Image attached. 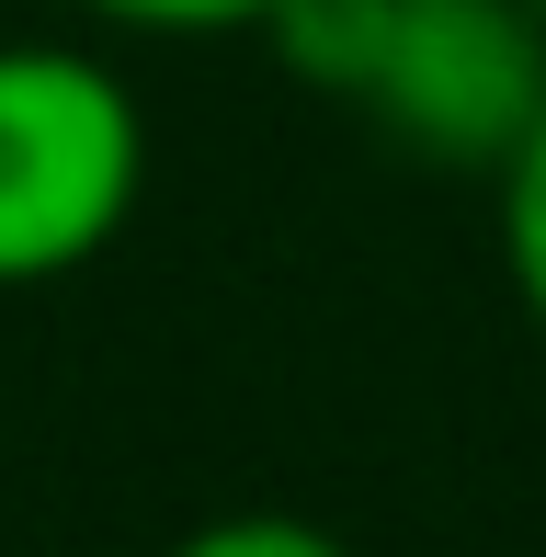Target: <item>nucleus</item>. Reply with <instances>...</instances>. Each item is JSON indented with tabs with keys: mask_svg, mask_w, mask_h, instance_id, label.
I'll return each instance as SVG.
<instances>
[{
	"mask_svg": "<svg viewBox=\"0 0 546 557\" xmlns=\"http://www.w3.org/2000/svg\"><path fill=\"white\" fill-rule=\"evenodd\" d=\"M524 12H535V23H546V0H524Z\"/></svg>",
	"mask_w": 546,
	"mask_h": 557,
	"instance_id": "obj_7",
	"label": "nucleus"
},
{
	"mask_svg": "<svg viewBox=\"0 0 546 557\" xmlns=\"http://www.w3.org/2000/svg\"><path fill=\"white\" fill-rule=\"evenodd\" d=\"M489 239H501V285H512V308L546 331V114H535V137L512 148L501 171H489Z\"/></svg>",
	"mask_w": 546,
	"mask_h": 557,
	"instance_id": "obj_4",
	"label": "nucleus"
},
{
	"mask_svg": "<svg viewBox=\"0 0 546 557\" xmlns=\"http://www.w3.org/2000/svg\"><path fill=\"white\" fill-rule=\"evenodd\" d=\"M148 194V114L91 46H0V296L91 273Z\"/></svg>",
	"mask_w": 546,
	"mask_h": 557,
	"instance_id": "obj_1",
	"label": "nucleus"
},
{
	"mask_svg": "<svg viewBox=\"0 0 546 557\" xmlns=\"http://www.w3.org/2000/svg\"><path fill=\"white\" fill-rule=\"evenodd\" d=\"M114 35H262L285 0H80Z\"/></svg>",
	"mask_w": 546,
	"mask_h": 557,
	"instance_id": "obj_6",
	"label": "nucleus"
},
{
	"mask_svg": "<svg viewBox=\"0 0 546 557\" xmlns=\"http://www.w3.org/2000/svg\"><path fill=\"white\" fill-rule=\"evenodd\" d=\"M353 103L433 171H501L546 114V23L524 0H387Z\"/></svg>",
	"mask_w": 546,
	"mask_h": 557,
	"instance_id": "obj_2",
	"label": "nucleus"
},
{
	"mask_svg": "<svg viewBox=\"0 0 546 557\" xmlns=\"http://www.w3.org/2000/svg\"><path fill=\"white\" fill-rule=\"evenodd\" d=\"M376 35H387V0H285V12L262 23L273 69L308 91H331V103H353L364 69H376Z\"/></svg>",
	"mask_w": 546,
	"mask_h": 557,
	"instance_id": "obj_3",
	"label": "nucleus"
},
{
	"mask_svg": "<svg viewBox=\"0 0 546 557\" xmlns=\"http://www.w3.org/2000/svg\"><path fill=\"white\" fill-rule=\"evenodd\" d=\"M160 557H353V535H331L319 512H273V500H251V512H206V523H183Z\"/></svg>",
	"mask_w": 546,
	"mask_h": 557,
	"instance_id": "obj_5",
	"label": "nucleus"
}]
</instances>
